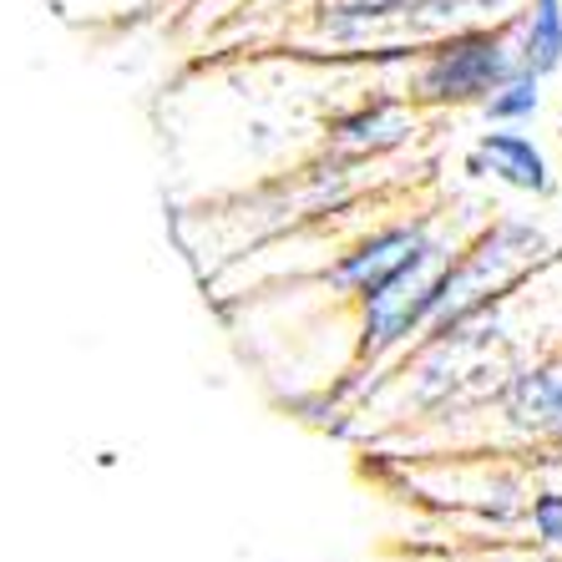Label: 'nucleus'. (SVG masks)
Listing matches in <instances>:
<instances>
[{
  "mask_svg": "<svg viewBox=\"0 0 562 562\" xmlns=\"http://www.w3.org/2000/svg\"><path fill=\"white\" fill-rule=\"evenodd\" d=\"M482 112H486V122H497V127H522V122H532L537 112H542V77H532V71L517 66L497 92L482 102Z\"/></svg>",
  "mask_w": 562,
  "mask_h": 562,
  "instance_id": "8",
  "label": "nucleus"
},
{
  "mask_svg": "<svg viewBox=\"0 0 562 562\" xmlns=\"http://www.w3.org/2000/svg\"><path fill=\"white\" fill-rule=\"evenodd\" d=\"M411 127H416V117H411L401 102H366L360 112H350V117L335 122V147L340 153H385V147L406 143Z\"/></svg>",
  "mask_w": 562,
  "mask_h": 562,
  "instance_id": "7",
  "label": "nucleus"
},
{
  "mask_svg": "<svg viewBox=\"0 0 562 562\" xmlns=\"http://www.w3.org/2000/svg\"><path fill=\"white\" fill-rule=\"evenodd\" d=\"M512 56L532 77H552L562 71V0H517V11L507 15Z\"/></svg>",
  "mask_w": 562,
  "mask_h": 562,
  "instance_id": "6",
  "label": "nucleus"
},
{
  "mask_svg": "<svg viewBox=\"0 0 562 562\" xmlns=\"http://www.w3.org/2000/svg\"><path fill=\"white\" fill-rule=\"evenodd\" d=\"M502 411H507L512 426L562 441V360L517 370L502 391Z\"/></svg>",
  "mask_w": 562,
  "mask_h": 562,
  "instance_id": "5",
  "label": "nucleus"
},
{
  "mask_svg": "<svg viewBox=\"0 0 562 562\" xmlns=\"http://www.w3.org/2000/svg\"><path fill=\"white\" fill-rule=\"evenodd\" d=\"M512 71H517V56H512L507 21L461 26L431 36L411 77V97L431 106H482Z\"/></svg>",
  "mask_w": 562,
  "mask_h": 562,
  "instance_id": "1",
  "label": "nucleus"
},
{
  "mask_svg": "<svg viewBox=\"0 0 562 562\" xmlns=\"http://www.w3.org/2000/svg\"><path fill=\"white\" fill-rule=\"evenodd\" d=\"M436 249H441V244L431 238L426 223H391V228L360 238L350 254H340V263L329 269V284L340 289V294L366 300V294H375L380 284H391L395 274H406L411 263L431 259Z\"/></svg>",
  "mask_w": 562,
  "mask_h": 562,
  "instance_id": "3",
  "label": "nucleus"
},
{
  "mask_svg": "<svg viewBox=\"0 0 562 562\" xmlns=\"http://www.w3.org/2000/svg\"><path fill=\"white\" fill-rule=\"evenodd\" d=\"M451 259L446 249H436L431 259L411 263L406 274H395L391 284H380L375 294H366V314H360V360H375V355L406 345L411 335H426L436 310V279H441V263Z\"/></svg>",
  "mask_w": 562,
  "mask_h": 562,
  "instance_id": "2",
  "label": "nucleus"
},
{
  "mask_svg": "<svg viewBox=\"0 0 562 562\" xmlns=\"http://www.w3.org/2000/svg\"><path fill=\"white\" fill-rule=\"evenodd\" d=\"M527 522L548 552H562V492H537L527 502Z\"/></svg>",
  "mask_w": 562,
  "mask_h": 562,
  "instance_id": "9",
  "label": "nucleus"
},
{
  "mask_svg": "<svg viewBox=\"0 0 562 562\" xmlns=\"http://www.w3.org/2000/svg\"><path fill=\"white\" fill-rule=\"evenodd\" d=\"M467 168L476 172V178H497V183L517 188V193H537V198H548L552 188H558L548 153L517 127L482 132L476 147H471V157H467Z\"/></svg>",
  "mask_w": 562,
  "mask_h": 562,
  "instance_id": "4",
  "label": "nucleus"
}]
</instances>
